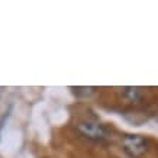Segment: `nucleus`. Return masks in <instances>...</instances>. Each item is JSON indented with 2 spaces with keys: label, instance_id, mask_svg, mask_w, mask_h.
I'll return each instance as SVG.
<instances>
[{
  "label": "nucleus",
  "instance_id": "nucleus-1",
  "mask_svg": "<svg viewBox=\"0 0 158 158\" xmlns=\"http://www.w3.org/2000/svg\"><path fill=\"white\" fill-rule=\"evenodd\" d=\"M74 131L80 138L86 139L89 142L102 144L107 141L110 136L109 129L103 123L93 119H80L74 123Z\"/></svg>",
  "mask_w": 158,
  "mask_h": 158
},
{
  "label": "nucleus",
  "instance_id": "nucleus-2",
  "mask_svg": "<svg viewBox=\"0 0 158 158\" xmlns=\"http://www.w3.org/2000/svg\"><path fill=\"white\" fill-rule=\"evenodd\" d=\"M119 147L128 158H144L151 149V142L144 135L123 134L119 138Z\"/></svg>",
  "mask_w": 158,
  "mask_h": 158
},
{
  "label": "nucleus",
  "instance_id": "nucleus-3",
  "mask_svg": "<svg viewBox=\"0 0 158 158\" xmlns=\"http://www.w3.org/2000/svg\"><path fill=\"white\" fill-rule=\"evenodd\" d=\"M118 94H119L120 102H123L125 105H139L145 99V89L136 86L120 87Z\"/></svg>",
  "mask_w": 158,
  "mask_h": 158
}]
</instances>
